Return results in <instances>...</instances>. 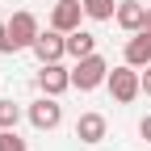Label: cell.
Listing matches in <instances>:
<instances>
[{"label": "cell", "mask_w": 151, "mask_h": 151, "mask_svg": "<svg viewBox=\"0 0 151 151\" xmlns=\"http://www.w3.org/2000/svg\"><path fill=\"white\" fill-rule=\"evenodd\" d=\"M105 88L113 92V101H118V105H130V101L143 92V71H139V67H130V63H122V67H113V71H109Z\"/></svg>", "instance_id": "obj_1"}, {"label": "cell", "mask_w": 151, "mask_h": 151, "mask_svg": "<svg viewBox=\"0 0 151 151\" xmlns=\"http://www.w3.org/2000/svg\"><path fill=\"white\" fill-rule=\"evenodd\" d=\"M105 80H109V63L101 59V55H84V59H76V67H71V88L92 92V88H101Z\"/></svg>", "instance_id": "obj_2"}, {"label": "cell", "mask_w": 151, "mask_h": 151, "mask_svg": "<svg viewBox=\"0 0 151 151\" xmlns=\"http://www.w3.org/2000/svg\"><path fill=\"white\" fill-rule=\"evenodd\" d=\"M38 17L29 13V9H21V13H13L9 17V38H13V50H34V42H38Z\"/></svg>", "instance_id": "obj_3"}, {"label": "cell", "mask_w": 151, "mask_h": 151, "mask_svg": "<svg viewBox=\"0 0 151 151\" xmlns=\"http://www.w3.org/2000/svg\"><path fill=\"white\" fill-rule=\"evenodd\" d=\"M25 118H29L34 130H55L63 122V105H59V97H46V92H42V97L25 109Z\"/></svg>", "instance_id": "obj_4"}, {"label": "cell", "mask_w": 151, "mask_h": 151, "mask_svg": "<svg viewBox=\"0 0 151 151\" xmlns=\"http://www.w3.org/2000/svg\"><path fill=\"white\" fill-rule=\"evenodd\" d=\"M34 55H38V63H59L63 55H67V34L63 29H42L38 34V42H34Z\"/></svg>", "instance_id": "obj_5"}, {"label": "cell", "mask_w": 151, "mask_h": 151, "mask_svg": "<svg viewBox=\"0 0 151 151\" xmlns=\"http://www.w3.org/2000/svg\"><path fill=\"white\" fill-rule=\"evenodd\" d=\"M38 88H42L46 97H63V92L71 88V71L63 63H42L38 67Z\"/></svg>", "instance_id": "obj_6"}, {"label": "cell", "mask_w": 151, "mask_h": 151, "mask_svg": "<svg viewBox=\"0 0 151 151\" xmlns=\"http://www.w3.org/2000/svg\"><path fill=\"white\" fill-rule=\"evenodd\" d=\"M80 17H88L84 13V0H59V4L50 9V25L63 29V34H71V29H80Z\"/></svg>", "instance_id": "obj_7"}, {"label": "cell", "mask_w": 151, "mask_h": 151, "mask_svg": "<svg viewBox=\"0 0 151 151\" xmlns=\"http://www.w3.org/2000/svg\"><path fill=\"white\" fill-rule=\"evenodd\" d=\"M113 21H118L126 34H139L147 25V4H143V0H122L118 13H113Z\"/></svg>", "instance_id": "obj_8"}, {"label": "cell", "mask_w": 151, "mask_h": 151, "mask_svg": "<svg viewBox=\"0 0 151 151\" xmlns=\"http://www.w3.org/2000/svg\"><path fill=\"white\" fill-rule=\"evenodd\" d=\"M122 55H126V63H130V67H151V29L130 34Z\"/></svg>", "instance_id": "obj_9"}, {"label": "cell", "mask_w": 151, "mask_h": 151, "mask_svg": "<svg viewBox=\"0 0 151 151\" xmlns=\"http://www.w3.org/2000/svg\"><path fill=\"white\" fill-rule=\"evenodd\" d=\"M105 130H109V122L101 118V113H80V122H76V139L92 147V143L105 139Z\"/></svg>", "instance_id": "obj_10"}, {"label": "cell", "mask_w": 151, "mask_h": 151, "mask_svg": "<svg viewBox=\"0 0 151 151\" xmlns=\"http://www.w3.org/2000/svg\"><path fill=\"white\" fill-rule=\"evenodd\" d=\"M67 55H71V59L97 55V38H92L88 29H71V34H67Z\"/></svg>", "instance_id": "obj_11"}, {"label": "cell", "mask_w": 151, "mask_h": 151, "mask_svg": "<svg viewBox=\"0 0 151 151\" xmlns=\"http://www.w3.org/2000/svg\"><path fill=\"white\" fill-rule=\"evenodd\" d=\"M84 13L92 21H109V17L118 13V0H84Z\"/></svg>", "instance_id": "obj_12"}, {"label": "cell", "mask_w": 151, "mask_h": 151, "mask_svg": "<svg viewBox=\"0 0 151 151\" xmlns=\"http://www.w3.org/2000/svg\"><path fill=\"white\" fill-rule=\"evenodd\" d=\"M17 122H21V105L13 97H4L0 101V130H17Z\"/></svg>", "instance_id": "obj_13"}, {"label": "cell", "mask_w": 151, "mask_h": 151, "mask_svg": "<svg viewBox=\"0 0 151 151\" xmlns=\"http://www.w3.org/2000/svg\"><path fill=\"white\" fill-rule=\"evenodd\" d=\"M0 151H25V139L17 130H0Z\"/></svg>", "instance_id": "obj_14"}, {"label": "cell", "mask_w": 151, "mask_h": 151, "mask_svg": "<svg viewBox=\"0 0 151 151\" xmlns=\"http://www.w3.org/2000/svg\"><path fill=\"white\" fill-rule=\"evenodd\" d=\"M0 55H13V38H9V21H0Z\"/></svg>", "instance_id": "obj_15"}, {"label": "cell", "mask_w": 151, "mask_h": 151, "mask_svg": "<svg viewBox=\"0 0 151 151\" xmlns=\"http://www.w3.org/2000/svg\"><path fill=\"white\" fill-rule=\"evenodd\" d=\"M139 134H143V139L151 143V113H147V118H143V122H139Z\"/></svg>", "instance_id": "obj_16"}, {"label": "cell", "mask_w": 151, "mask_h": 151, "mask_svg": "<svg viewBox=\"0 0 151 151\" xmlns=\"http://www.w3.org/2000/svg\"><path fill=\"white\" fill-rule=\"evenodd\" d=\"M143 92H147V97H151V67L143 71Z\"/></svg>", "instance_id": "obj_17"}, {"label": "cell", "mask_w": 151, "mask_h": 151, "mask_svg": "<svg viewBox=\"0 0 151 151\" xmlns=\"http://www.w3.org/2000/svg\"><path fill=\"white\" fill-rule=\"evenodd\" d=\"M143 29H151V9H147V25H143Z\"/></svg>", "instance_id": "obj_18"}]
</instances>
